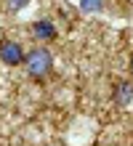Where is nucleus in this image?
<instances>
[{"label": "nucleus", "mask_w": 133, "mask_h": 146, "mask_svg": "<svg viewBox=\"0 0 133 146\" xmlns=\"http://www.w3.org/2000/svg\"><path fill=\"white\" fill-rule=\"evenodd\" d=\"M24 69L27 74L32 77V80H45V77L51 74L53 69V56H51V50L48 48H32L29 53L24 56Z\"/></svg>", "instance_id": "f257e3e1"}, {"label": "nucleus", "mask_w": 133, "mask_h": 146, "mask_svg": "<svg viewBox=\"0 0 133 146\" xmlns=\"http://www.w3.org/2000/svg\"><path fill=\"white\" fill-rule=\"evenodd\" d=\"M0 58H3L8 66H19V64H24V50H21L19 42L3 40L0 42Z\"/></svg>", "instance_id": "f03ea898"}, {"label": "nucleus", "mask_w": 133, "mask_h": 146, "mask_svg": "<svg viewBox=\"0 0 133 146\" xmlns=\"http://www.w3.org/2000/svg\"><path fill=\"white\" fill-rule=\"evenodd\" d=\"M32 32H35L40 40H51V37H56V29H53V24H51V21H37V24L32 27Z\"/></svg>", "instance_id": "7ed1b4c3"}, {"label": "nucleus", "mask_w": 133, "mask_h": 146, "mask_svg": "<svg viewBox=\"0 0 133 146\" xmlns=\"http://www.w3.org/2000/svg\"><path fill=\"white\" fill-rule=\"evenodd\" d=\"M114 98H117V104H128L133 98V85L125 82V85H117V90H114Z\"/></svg>", "instance_id": "20e7f679"}, {"label": "nucleus", "mask_w": 133, "mask_h": 146, "mask_svg": "<svg viewBox=\"0 0 133 146\" xmlns=\"http://www.w3.org/2000/svg\"><path fill=\"white\" fill-rule=\"evenodd\" d=\"M101 8H104V0H80V11L85 13H96Z\"/></svg>", "instance_id": "39448f33"}, {"label": "nucleus", "mask_w": 133, "mask_h": 146, "mask_svg": "<svg viewBox=\"0 0 133 146\" xmlns=\"http://www.w3.org/2000/svg\"><path fill=\"white\" fill-rule=\"evenodd\" d=\"M27 3H29V0H8V8H11V11H19V8H24Z\"/></svg>", "instance_id": "423d86ee"}, {"label": "nucleus", "mask_w": 133, "mask_h": 146, "mask_svg": "<svg viewBox=\"0 0 133 146\" xmlns=\"http://www.w3.org/2000/svg\"><path fill=\"white\" fill-rule=\"evenodd\" d=\"M130 74H133V56H130Z\"/></svg>", "instance_id": "0eeeda50"}]
</instances>
